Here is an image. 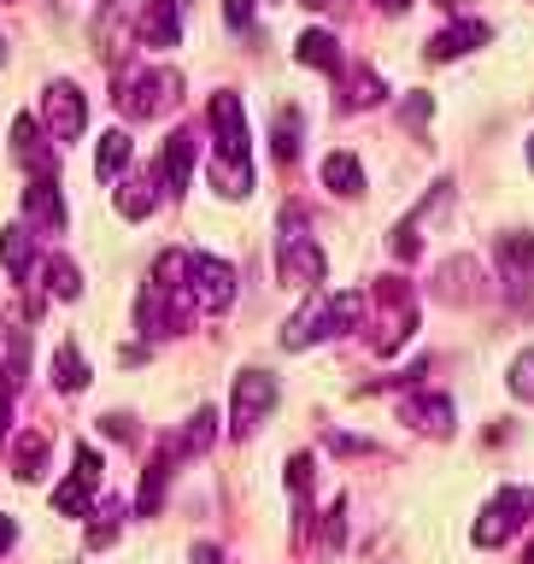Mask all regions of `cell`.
<instances>
[{
  "label": "cell",
  "instance_id": "obj_1",
  "mask_svg": "<svg viewBox=\"0 0 534 564\" xmlns=\"http://www.w3.org/2000/svg\"><path fill=\"white\" fill-rule=\"evenodd\" d=\"M211 188L229 194V200H247L253 194V153H247V112L241 95L218 88L211 95Z\"/></svg>",
  "mask_w": 534,
  "mask_h": 564
},
{
  "label": "cell",
  "instance_id": "obj_2",
  "mask_svg": "<svg viewBox=\"0 0 534 564\" xmlns=\"http://www.w3.org/2000/svg\"><path fill=\"white\" fill-rule=\"evenodd\" d=\"M359 317H364V294H359V289H352V294H324V289H317L306 306L288 317L282 347H288V352H306V347H317V341H335V335H347Z\"/></svg>",
  "mask_w": 534,
  "mask_h": 564
},
{
  "label": "cell",
  "instance_id": "obj_3",
  "mask_svg": "<svg viewBox=\"0 0 534 564\" xmlns=\"http://www.w3.org/2000/svg\"><path fill=\"white\" fill-rule=\"evenodd\" d=\"M276 271L288 289H317V282L329 276V259H324V247H317L306 236V218L299 212H288L282 218V241H276Z\"/></svg>",
  "mask_w": 534,
  "mask_h": 564
},
{
  "label": "cell",
  "instance_id": "obj_4",
  "mask_svg": "<svg viewBox=\"0 0 534 564\" xmlns=\"http://www.w3.org/2000/svg\"><path fill=\"white\" fill-rule=\"evenodd\" d=\"M271 412H276V377L271 370H241L236 388H229V435L247 441Z\"/></svg>",
  "mask_w": 534,
  "mask_h": 564
},
{
  "label": "cell",
  "instance_id": "obj_5",
  "mask_svg": "<svg viewBox=\"0 0 534 564\" xmlns=\"http://www.w3.org/2000/svg\"><path fill=\"white\" fill-rule=\"evenodd\" d=\"M534 518V494L528 488H500L493 500L482 506V518H476V546H505L511 535H523V523Z\"/></svg>",
  "mask_w": 534,
  "mask_h": 564
},
{
  "label": "cell",
  "instance_id": "obj_6",
  "mask_svg": "<svg viewBox=\"0 0 534 564\" xmlns=\"http://www.w3.org/2000/svg\"><path fill=\"white\" fill-rule=\"evenodd\" d=\"M188 300L194 312H229L236 306V264H224L218 253H188Z\"/></svg>",
  "mask_w": 534,
  "mask_h": 564
},
{
  "label": "cell",
  "instance_id": "obj_7",
  "mask_svg": "<svg viewBox=\"0 0 534 564\" xmlns=\"http://www.w3.org/2000/svg\"><path fill=\"white\" fill-rule=\"evenodd\" d=\"M176 95H183V77H176V70H135V77L118 83V106L130 118H159Z\"/></svg>",
  "mask_w": 534,
  "mask_h": 564
},
{
  "label": "cell",
  "instance_id": "obj_8",
  "mask_svg": "<svg viewBox=\"0 0 534 564\" xmlns=\"http://www.w3.org/2000/svg\"><path fill=\"white\" fill-rule=\"evenodd\" d=\"M42 123H47V135L53 141H77L88 130V100H83V88L77 83H47V95H42Z\"/></svg>",
  "mask_w": 534,
  "mask_h": 564
},
{
  "label": "cell",
  "instance_id": "obj_9",
  "mask_svg": "<svg viewBox=\"0 0 534 564\" xmlns=\"http://www.w3.org/2000/svg\"><path fill=\"white\" fill-rule=\"evenodd\" d=\"M377 300L388 306V317H382V329H377V352H394L405 335L417 329V300H412V289H405V282H394L388 276L382 289H377Z\"/></svg>",
  "mask_w": 534,
  "mask_h": 564
},
{
  "label": "cell",
  "instance_id": "obj_10",
  "mask_svg": "<svg viewBox=\"0 0 534 564\" xmlns=\"http://www.w3.org/2000/svg\"><path fill=\"white\" fill-rule=\"evenodd\" d=\"M95 488H100V453L95 447H77V465H70V482L53 488V506L65 511V518H83L88 500H95Z\"/></svg>",
  "mask_w": 534,
  "mask_h": 564
},
{
  "label": "cell",
  "instance_id": "obj_11",
  "mask_svg": "<svg viewBox=\"0 0 534 564\" xmlns=\"http://www.w3.org/2000/svg\"><path fill=\"white\" fill-rule=\"evenodd\" d=\"M135 35H141V47H176L183 42V7L176 0H148L135 18Z\"/></svg>",
  "mask_w": 534,
  "mask_h": 564
},
{
  "label": "cell",
  "instance_id": "obj_12",
  "mask_svg": "<svg viewBox=\"0 0 534 564\" xmlns=\"http://www.w3.org/2000/svg\"><path fill=\"white\" fill-rule=\"evenodd\" d=\"M400 417L412 423L417 435H435V441L453 435V400L447 394H405L400 400Z\"/></svg>",
  "mask_w": 534,
  "mask_h": 564
},
{
  "label": "cell",
  "instance_id": "obj_13",
  "mask_svg": "<svg viewBox=\"0 0 534 564\" xmlns=\"http://www.w3.org/2000/svg\"><path fill=\"white\" fill-rule=\"evenodd\" d=\"M24 212L42 229H65V200H59V183H53V171L47 176H30V188H24Z\"/></svg>",
  "mask_w": 534,
  "mask_h": 564
},
{
  "label": "cell",
  "instance_id": "obj_14",
  "mask_svg": "<svg viewBox=\"0 0 534 564\" xmlns=\"http://www.w3.org/2000/svg\"><path fill=\"white\" fill-rule=\"evenodd\" d=\"M188 171H194V135L176 130V135L165 141V159H159V183H165L171 194H183V188H188Z\"/></svg>",
  "mask_w": 534,
  "mask_h": 564
},
{
  "label": "cell",
  "instance_id": "obj_15",
  "mask_svg": "<svg viewBox=\"0 0 534 564\" xmlns=\"http://www.w3.org/2000/svg\"><path fill=\"white\" fill-rule=\"evenodd\" d=\"M294 59L312 65V70H324V77H335V70H341V42H335L329 30H306V35H299V47H294Z\"/></svg>",
  "mask_w": 534,
  "mask_h": 564
},
{
  "label": "cell",
  "instance_id": "obj_16",
  "mask_svg": "<svg viewBox=\"0 0 534 564\" xmlns=\"http://www.w3.org/2000/svg\"><path fill=\"white\" fill-rule=\"evenodd\" d=\"M488 24H476V18H465V24H453V30H440L435 42H429V59H458V53H470V47H482L488 42Z\"/></svg>",
  "mask_w": 534,
  "mask_h": 564
},
{
  "label": "cell",
  "instance_id": "obj_17",
  "mask_svg": "<svg viewBox=\"0 0 534 564\" xmlns=\"http://www.w3.org/2000/svg\"><path fill=\"white\" fill-rule=\"evenodd\" d=\"M53 388L59 394H83L88 388V359L77 352V341H59V352H53Z\"/></svg>",
  "mask_w": 534,
  "mask_h": 564
},
{
  "label": "cell",
  "instance_id": "obj_18",
  "mask_svg": "<svg viewBox=\"0 0 534 564\" xmlns=\"http://www.w3.org/2000/svg\"><path fill=\"white\" fill-rule=\"evenodd\" d=\"M324 188H335L341 200L364 194V165H359L352 153H329V159H324Z\"/></svg>",
  "mask_w": 534,
  "mask_h": 564
},
{
  "label": "cell",
  "instance_id": "obj_19",
  "mask_svg": "<svg viewBox=\"0 0 534 564\" xmlns=\"http://www.w3.org/2000/svg\"><path fill=\"white\" fill-rule=\"evenodd\" d=\"M211 441H218V412H211V405H200V412L188 417V430L176 435L171 447H176V458H194V453H206Z\"/></svg>",
  "mask_w": 534,
  "mask_h": 564
},
{
  "label": "cell",
  "instance_id": "obj_20",
  "mask_svg": "<svg viewBox=\"0 0 534 564\" xmlns=\"http://www.w3.org/2000/svg\"><path fill=\"white\" fill-rule=\"evenodd\" d=\"M130 153H135L130 135H123V130H106V135H100V153H95V176H100V183H112V176L130 165Z\"/></svg>",
  "mask_w": 534,
  "mask_h": 564
},
{
  "label": "cell",
  "instance_id": "obj_21",
  "mask_svg": "<svg viewBox=\"0 0 534 564\" xmlns=\"http://www.w3.org/2000/svg\"><path fill=\"white\" fill-rule=\"evenodd\" d=\"M42 465H47V435H18L12 441V470L24 476V482H35V476H42Z\"/></svg>",
  "mask_w": 534,
  "mask_h": 564
},
{
  "label": "cell",
  "instance_id": "obj_22",
  "mask_svg": "<svg viewBox=\"0 0 534 564\" xmlns=\"http://www.w3.org/2000/svg\"><path fill=\"white\" fill-rule=\"evenodd\" d=\"M42 282H47V294H53V300H77V294H83V276H77V264H70V259H59V253H53V259L42 264Z\"/></svg>",
  "mask_w": 534,
  "mask_h": 564
},
{
  "label": "cell",
  "instance_id": "obj_23",
  "mask_svg": "<svg viewBox=\"0 0 534 564\" xmlns=\"http://www.w3.org/2000/svg\"><path fill=\"white\" fill-rule=\"evenodd\" d=\"M0 264H7L12 276H30V229L24 224L0 229Z\"/></svg>",
  "mask_w": 534,
  "mask_h": 564
},
{
  "label": "cell",
  "instance_id": "obj_24",
  "mask_svg": "<svg viewBox=\"0 0 534 564\" xmlns=\"http://www.w3.org/2000/svg\"><path fill=\"white\" fill-rule=\"evenodd\" d=\"M505 388L517 394L523 405H534V347H523L517 359H511V370H505Z\"/></svg>",
  "mask_w": 534,
  "mask_h": 564
},
{
  "label": "cell",
  "instance_id": "obj_25",
  "mask_svg": "<svg viewBox=\"0 0 534 564\" xmlns=\"http://www.w3.org/2000/svg\"><path fill=\"white\" fill-rule=\"evenodd\" d=\"M153 206H159L153 183H123V188H118V212H123V218H148Z\"/></svg>",
  "mask_w": 534,
  "mask_h": 564
},
{
  "label": "cell",
  "instance_id": "obj_26",
  "mask_svg": "<svg viewBox=\"0 0 534 564\" xmlns=\"http://www.w3.org/2000/svg\"><path fill=\"white\" fill-rule=\"evenodd\" d=\"M299 153V112H282L276 118V159H294Z\"/></svg>",
  "mask_w": 534,
  "mask_h": 564
},
{
  "label": "cell",
  "instance_id": "obj_27",
  "mask_svg": "<svg viewBox=\"0 0 534 564\" xmlns=\"http://www.w3.org/2000/svg\"><path fill=\"white\" fill-rule=\"evenodd\" d=\"M377 100H382V77H377V70L352 77V88H347V106H377Z\"/></svg>",
  "mask_w": 534,
  "mask_h": 564
},
{
  "label": "cell",
  "instance_id": "obj_28",
  "mask_svg": "<svg viewBox=\"0 0 534 564\" xmlns=\"http://www.w3.org/2000/svg\"><path fill=\"white\" fill-rule=\"evenodd\" d=\"M341 535H347V500H335L329 518H324V553H335V546H341Z\"/></svg>",
  "mask_w": 534,
  "mask_h": 564
},
{
  "label": "cell",
  "instance_id": "obj_29",
  "mask_svg": "<svg viewBox=\"0 0 534 564\" xmlns=\"http://www.w3.org/2000/svg\"><path fill=\"white\" fill-rule=\"evenodd\" d=\"M388 247H394V259H417V253H423V241H417V224L405 218V224L394 229V241H388Z\"/></svg>",
  "mask_w": 534,
  "mask_h": 564
},
{
  "label": "cell",
  "instance_id": "obj_30",
  "mask_svg": "<svg viewBox=\"0 0 534 564\" xmlns=\"http://www.w3.org/2000/svg\"><path fill=\"white\" fill-rule=\"evenodd\" d=\"M229 30H253V0H224Z\"/></svg>",
  "mask_w": 534,
  "mask_h": 564
},
{
  "label": "cell",
  "instance_id": "obj_31",
  "mask_svg": "<svg viewBox=\"0 0 534 564\" xmlns=\"http://www.w3.org/2000/svg\"><path fill=\"white\" fill-rule=\"evenodd\" d=\"M400 118L405 123H423V118H429V95H412V100L400 106Z\"/></svg>",
  "mask_w": 534,
  "mask_h": 564
},
{
  "label": "cell",
  "instance_id": "obj_32",
  "mask_svg": "<svg viewBox=\"0 0 534 564\" xmlns=\"http://www.w3.org/2000/svg\"><path fill=\"white\" fill-rule=\"evenodd\" d=\"M194 564H224V553L211 541H200V546H194Z\"/></svg>",
  "mask_w": 534,
  "mask_h": 564
},
{
  "label": "cell",
  "instance_id": "obj_33",
  "mask_svg": "<svg viewBox=\"0 0 534 564\" xmlns=\"http://www.w3.org/2000/svg\"><path fill=\"white\" fill-rule=\"evenodd\" d=\"M12 541H18V529H12V518H0V553H7Z\"/></svg>",
  "mask_w": 534,
  "mask_h": 564
},
{
  "label": "cell",
  "instance_id": "obj_34",
  "mask_svg": "<svg viewBox=\"0 0 534 564\" xmlns=\"http://www.w3.org/2000/svg\"><path fill=\"white\" fill-rule=\"evenodd\" d=\"M7 394H12V377H0V423H7Z\"/></svg>",
  "mask_w": 534,
  "mask_h": 564
},
{
  "label": "cell",
  "instance_id": "obj_35",
  "mask_svg": "<svg viewBox=\"0 0 534 564\" xmlns=\"http://www.w3.org/2000/svg\"><path fill=\"white\" fill-rule=\"evenodd\" d=\"M377 7H382V12H405L412 0H377Z\"/></svg>",
  "mask_w": 534,
  "mask_h": 564
},
{
  "label": "cell",
  "instance_id": "obj_36",
  "mask_svg": "<svg viewBox=\"0 0 534 564\" xmlns=\"http://www.w3.org/2000/svg\"><path fill=\"white\" fill-rule=\"evenodd\" d=\"M523 564H534V541H528V553H523Z\"/></svg>",
  "mask_w": 534,
  "mask_h": 564
},
{
  "label": "cell",
  "instance_id": "obj_37",
  "mask_svg": "<svg viewBox=\"0 0 534 564\" xmlns=\"http://www.w3.org/2000/svg\"><path fill=\"white\" fill-rule=\"evenodd\" d=\"M528 165H534V141H528Z\"/></svg>",
  "mask_w": 534,
  "mask_h": 564
},
{
  "label": "cell",
  "instance_id": "obj_38",
  "mask_svg": "<svg viewBox=\"0 0 534 564\" xmlns=\"http://www.w3.org/2000/svg\"><path fill=\"white\" fill-rule=\"evenodd\" d=\"M306 7H324V0H306Z\"/></svg>",
  "mask_w": 534,
  "mask_h": 564
}]
</instances>
